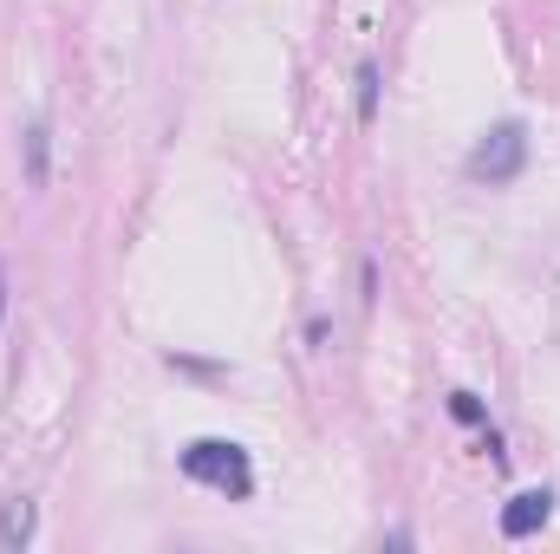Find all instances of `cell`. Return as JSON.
Instances as JSON below:
<instances>
[{"label": "cell", "instance_id": "6da1fadb", "mask_svg": "<svg viewBox=\"0 0 560 554\" xmlns=\"http://www.w3.org/2000/svg\"><path fill=\"white\" fill-rule=\"evenodd\" d=\"M183 476L189 483H202V489H222V496H255V463H248V450L242 443H229V437H196L189 450H183Z\"/></svg>", "mask_w": 560, "mask_h": 554}, {"label": "cell", "instance_id": "7a4b0ae2", "mask_svg": "<svg viewBox=\"0 0 560 554\" xmlns=\"http://www.w3.org/2000/svg\"><path fill=\"white\" fill-rule=\"evenodd\" d=\"M522 170H528V125H522V118H509V125L482 131L476 150H469V176H476V183H489V189L515 183Z\"/></svg>", "mask_w": 560, "mask_h": 554}, {"label": "cell", "instance_id": "3957f363", "mask_svg": "<svg viewBox=\"0 0 560 554\" xmlns=\"http://www.w3.org/2000/svg\"><path fill=\"white\" fill-rule=\"evenodd\" d=\"M548 516H555V489H522V496H509V509H502V535H509V542H528V535L548 529Z\"/></svg>", "mask_w": 560, "mask_h": 554}, {"label": "cell", "instance_id": "277c9868", "mask_svg": "<svg viewBox=\"0 0 560 554\" xmlns=\"http://www.w3.org/2000/svg\"><path fill=\"white\" fill-rule=\"evenodd\" d=\"M20 143H26V183H33V189H46V183H52V125H46V118H33Z\"/></svg>", "mask_w": 560, "mask_h": 554}, {"label": "cell", "instance_id": "5b68a950", "mask_svg": "<svg viewBox=\"0 0 560 554\" xmlns=\"http://www.w3.org/2000/svg\"><path fill=\"white\" fill-rule=\"evenodd\" d=\"M33 522H39V509H33L26 496H13V503L0 509V549H7V554H20L26 542H33Z\"/></svg>", "mask_w": 560, "mask_h": 554}, {"label": "cell", "instance_id": "8992f818", "mask_svg": "<svg viewBox=\"0 0 560 554\" xmlns=\"http://www.w3.org/2000/svg\"><path fill=\"white\" fill-rule=\"evenodd\" d=\"M372 118H378V66L365 59L359 66V125H372Z\"/></svg>", "mask_w": 560, "mask_h": 554}, {"label": "cell", "instance_id": "52a82bcc", "mask_svg": "<svg viewBox=\"0 0 560 554\" xmlns=\"http://www.w3.org/2000/svg\"><path fill=\"white\" fill-rule=\"evenodd\" d=\"M450 412H456V424H482V399L476 392H450Z\"/></svg>", "mask_w": 560, "mask_h": 554}, {"label": "cell", "instance_id": "ba28073f", "mask_svg": "<svg viewBox=\"0 0 560 554\" xmlns=\"http://www.w3.org/2000/svg\"><path fill=\"white\" fill-rule=\"evenodd\" d=\"M0 313H7V268H0Z\"/></svg>", "mask_w": 560, "mask_h": 554}]
</instances>
